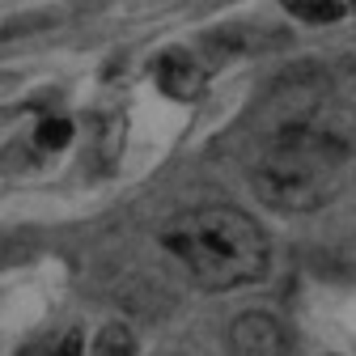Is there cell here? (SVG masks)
Returning <instances> with one entry per match:
<instances>
[{"instance_id": "obj_8", "label": "cell", "mask_w": 356, "mask_h": 356, "mask_svg": "<svg viewBox=\"0 0 356 356\" xmlns=\"http://www.w3.org/2000/svg\"><path fill=\"white\" fill-rule=\"evenodd\" d=\"M26 356H85V339H81V331H64V335L34 343Z\"/></svg>"}, {"instance_id": "obj_2", "label": "cell", "mask_w": 356, "mask_h": 356, "mask_svg": "<svg viewBox=\"0 0 356 356\" xmlns=\"http://www.w3.org/2000/svg\"><path fill=\"white\" fill-rule=\"evenodd\" d=\"M161 246L178 259V267L212 293H234L246 284H259L267 276V234L259 229V220L246 216L242 208H195L183 212L165 225Z\"/></svg>"}, {"instance_id": "obj_4", "label": "cell", "mask_w": 356, "mask_h": 356, "mask_svg": "<svg viewBox=\"0 0 356 356\" xmlns=\"http://www.w3.org/2000/svg\"><path fill=\"white\" fill-rule=\"evenodd\" d=\"M157 85L165 89V94H174V98H191L195 89H200V68L191 64V56L170 51L157 64Z\"/></svg>"}, {"instance_id": "obj_3", "label": "cell", "mask_w": 356, "mask_h": 356, "mask_svg": "<svg viewBox=\"0 0 356 356\" xmlns=\"http://www.w3.org/2000/svg\"><path fill=\"white\" fill-rule=\"evenodd\" d=\"M229 356H289V331L267 309H246L229 323Z\"/></svg>"}, {"instance_id": "obj_9", "label": "cell", "mask_w": 356, "mask_h": 356, "mask_svg": "<svg viewBox=\"0 0 356 356\" xmlns=\"http://www.w3.org/2000/svg\"><path fill=\"white\" fill-rule=\"evenodd\" d=\"M13 85H17V72H13V68H0V98H5Z\"/></svg>"}, {"instance_id": "obj_6", "label": "cell", "mask_w": 356, "mask_h": 356, "mask_svg": "<svg viewBox=\"0 0 356 356\" xmlns=\"http://www.w3.org/2000/svg\"><path fill=\"white\" fill-rule=\"evenodd\" d=\"M30 145L38 153H64L72 145V119L68 115H42L30 131Z\"/></svg>"}, {"instance_id": "obj_5", "label": "cell", "mask_w": 356, "mask_h": 356, "mask_svg": "<svg viewBox=\"0 0 356 356\" xmlns=\"http://www.w3.org/2000/svg\"><path fill=\"white\" fill-rule=\"evenodd\" d=\"M136 331L127 323H106L94 339L85 343V356H136Z\"/></svg>"}, {"instance_id": "obj_1", "label": "cell", "mask_w": 356, "mask_h": 356, "mask_svg": "<svg viewBox=\"0 0 356 356\" xmlns=\"http://www.w3.org/2000/svg\"><path fill=\"white\" fill-rule=\"evenodd\" d=\"M352 161L356 119L343 106L318 102L276 123L250 170V187L276 212H318L348 183Z\"/></svg>"}, {"instance_id": "obj_7", "label": "cell", "mask_w": 356, "mask_h": 356, "mask_svg": "<svg viewBox=\"0 0 356 356\" xmlns=\"http://www.w3.org/2000/svg\"><path fill=\"white\" fill-rule=\"evenodd\" d=\"M289 17L309 22V26H331V22H343L348 17V5H339V0H293Z\"/></svg>"}]
</instances>
